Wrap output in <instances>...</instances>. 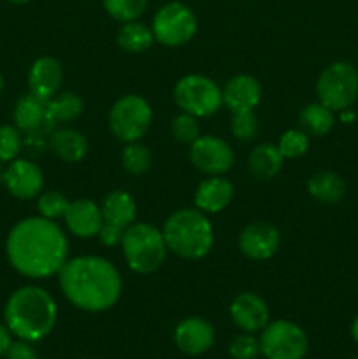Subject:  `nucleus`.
Returning a JSON list of instances; mask_svg holds the SVG:
<instances>
[{"instance_id":"f257e3e1","label":"nucleus","mask_w":358,"mask_h":359,"mask_svg":"<svg viewBox=\"0 0 358 359\" xmlns=\"http://www.w3.org/2000/svg\"><path fill=\"white\" fill-rule=\"evenodd\" d=\"M11 266L28 279H48L60 272L69 256V242L62 228L37 216L14 224L6 242Z\"/></svg>"},{"instance_id":"f03ea898","label":"nucleus","mask_w":358,"mask_h":359,"mask_svg":"<svg viewBox=\"0 0 358 359\" xmlns=\"http://www.w3.org/2000/svg\"><path fill=\"white\" fill-rule=\"evenodd\" d=\"M62 293L74 307L84 312H104L121 297V277L109 259L77 256L67 259L58 272Z\"/></svg>"},{"instance_id":"7ed1b4c3","label":"nucleus","mask_w":358,"mask_h":359,"mask_svg":"<svg viewBox=\"0 0 358 359\" xmlns=\"http://www.w3.org/2000/svg\"><path fill=\"white\" fill-rule=\"evenodd\" d=\"M56 318V302L39 286L20 287L4 307V319L9 332L30 344L46 339L55 328Z\"/></svg>"},{"instance_id":"20e7f679","label":"nucleus","mask_w":358,"mask_h":359,"mask_svg":"<svg viewBox=\"0 0 358 359\" xmlns=\"http://www.w3.org/2000/svg\"><path fill=\"white\" fill-rule=\"evenodd\" d=\"M168 251L183 259H200L214 244L213 224L199 209H179L167 217L161 228Z\"/></svg>"},{"instance_id":"39448f33","label":"nucleus","mask_w":358,"mask_h":359,"mask_svg":"<svg viewBox=\"0 0 358 359\" xmlns=\"http://www.w3.org/2000/svg\"><path fill=\"white\" fill-rule=\"evenodd\" d=\"M121 251L130 270L147 276L160 269L168 249L158 228L147 223H133L123 233Z\"/></svg>"},{"instance_id":"423d86ee","label":"nucleus","mask_w":358,"mask_h":359,"mask_svg":"<svg viewBox=\"0 0 358 359\" xmlns=\"http://www.w3.org/2000/svg\"><path fill=\"white\" fill-rule=\"evenodd\" d=\"M174 102L183 112L195 118H209L223 105V91L211 77L190 74L175 83Z\"/></svg>"},{"instance_id":"0eeeda50","label":"nucleus","mask_w":358,"mask_h":359,"mask_svg":"<svg viewBox=\"0 0 358 359\" xmlns=\"http://www.w3.org/2000/svg\"><path fill=\"white\" fill-rule=\"evenodd\" d=\"M153 111L146 98L125 95L118 98L109 112V128L119 142H139L150 130Z\"/></svg>"},{"instance_id":"6e6552de","label":"nucleus","mask_w":358,"mask_h":359,"mask_svg":"<svg viewBox=\"0 0 358 359\" xmlns=\"http://www.w3.org/2000/svg\"><path fill=\"white\" fill-rule=\"evenodd\" d=\"M316 95L333 112L347 111L358 98V70L347 62L332 63L319 74Z\"/></svg>"},{"instance_id":"1a4fd4ad","label":"nucleus","mask_w":358,"mask_h":359,"mask_svg":"<svg viewBox=\"0 0 358 359\" xmlns=\"http://www.w3.org/2000/svg\"><path fill=\"white\" fill-rule=\"evenodd\" d=\"M258 340L260 354L265 359H304L307 354V335L300 326L286 319L269 323Z\"/></svg>"},{"instance_id":"9d476101","label":"nucleus","mask_w":358,"mask_h":359,"mask_svg":"<svg viewBox=\"0 0 358 359\" xmlns=\"http://www.w3.org/2000/svg\"><path fill=\"white\" fill-rule=\"evenodd\" d=\"M151 30L154 41L175 48L190 42L197 34V18L183 2H168L157 11Z\"/></svg>"},{"instance_id":"9b49d317","label":"nucleus","mask_w":358,"mask_h":359,"mask_svg":"<svg viewBox=\"0 0 358 359\" xmlns=\"http://www.w3.org/2000/svg\"><path fill=\"white\" fill-rule=\"evenodd\" d=\"M100 209L104 223L98 231V238L107 248L121 244L125 230L135 223V200L126 191H112L105 196Z\"/></svg>"},{"instance_id":"f8f14e48","label":"nucleus","mask_w":358,"mask_h":359,"mask_svg":"<svg viewBox=\"0 0 358 359\" xmlns=\"http://www.w3.org/2000/svg\"><path fill=\"white\" fill-rule=\"evenodd\" d=\"M190 160L206 175H223L234 165V151L227 140L214 135H200L190 144Z\"/></svg>"},{"instance_id":"ddd939ff","label":"nucleus","mask_w":358,"mask_h":359,"mask_svg":"<svg viewBox=\"0 0 358 359\" xmlns=\"http://www.w3.org/2000/svg\"><path fill=\"white\" fill-rule=\"evenodd\" d=\"M13 119L14 126L25 137H49L58 128L49 111V100H42L32 93L23 95L16 102Z\"/></svg>"},{"instance_id":"4468645a","label":"nucleus","mask_w":358,"mask_h":359,"mask_svg":"<svg viewBox=\"0 0 358 359\" xmlns=\"http://www.w3.org/2000/svg\"><path fill=\"white\" fill-rule=\"evenodd\" d=\"M2 182L7 191L20 200H30L41 193L44 186V175L39 165L30 160H13L4 170Z\"/></svg>"},{"instance_id":"2eb2a0df","label":"nucleus","mask_w":358,"mask_h":359,"mask_svg":"<svg viewBox=\"0 0 358 359\" xmlns=\"http://www.w3.org/2000/svg\"><path fill=\"white\" fill-rule=\"evenodd\" d=\"M279 231L269 223H251L239 235V249L253 262L270 259L279 249Z\"/></svg>"},{"instance_id":"dca6fc26","label":"nucleus","mask_w":358,"mask_h":359,"mask_svg":"<svg viewBox=\"0 0 358 359\" xmlns=\"http://www.w3.org/2000/svg\"><path fill=\"white\" fill-rule=\"evenodd\" d=\"M230 318L244 333L262 332L269 325V307L260 294L244 291L230 304Z\"/></svg>"},{"instance_id":"f3484780","label":"nucleus","mask_w":358,"mask_h":359,"mask_svg":"<svg viewBox=\"0 0 358 359\" xmlns=\"http://www.w3.org/2000/svg\"><path fill=\"white\" fill-rule=\"evenodd\" d=\"M214 342V328L202 318H186L175 326L174 344L188 356H200L207 353Z\"/></svg>"},{"instance_id":"a211bd4d","label":"nucleus","mask_w":358,"mask_h":359,"mask_svg":"<svg viewBox=\"0 0 358 359\" xmlns=\"http://www.w3.org/2000/svg\"><path fill=\"white\" fill-rule=\"evenodd\" d=\"M63 83V69L53 56H41L34 62L28 72V90L32 95L49 100L56 97Z\"/></svg>"},{"instance_id":"6ab92c4d","label":"nucleus","mask_w":358,"mask_h":359,"mask_svg":"<svg viewBox=\"0 0 358 359\" xmlns=\"http://www.w3.org/2000/svg\"><path fill=\"white\" fill-rule=\"evenodd\" d=\"M262 100V86L256 77L249 74L234 76L223 88V105L228 111L246 112L253 111Z\"/></svg>"},{"instance_id":"aec40b11","label":"nucleus","mask_w":358,"mask_h":359,"mask_svg":"<svg viewBox=\"0 0 358 359\" xmlns=\"http://www.w3.org/2000/svg\"><path fill=\"white\" fill-rule=\"evenodd\" d=\"M63 219H65L70 233L79 238L98 237V231H100L102 223H104L100 207L86 198L70 202Z\"/></svg>"},{"instance_id":"412c9836","label":"nucleus","mask_w":358,"mask_h":359,"mask_svg":"<svg viewBox=\"0 0 358 359\" xmlns=\"http://www.w3.org/2000/svg\"><path fill=\"white\" fill-rule=\"evenodd\" d=\"M234 198V186L221 175H209L204 179L195 191V207L204 214L221 212Z\"/></svg>"},{"instance_id":"4be33fe9","label":"nucleus","mask_w":358,"mask_h":359,"mask_svg":"<svg viewBox=\"0 0 358 359\" xmlns=\"http://www.w3.org/2000/svg\"><path fill=\"white\" fill-rule=\"evenodd\" d=\"M49 149L65 163H77L88 153V140L76 128H56L49 135Z\"/></svg>"},{"instance_id":"5701e85b","label":"nucleus","mask_w":358,"mask_h":359,"mask_svg":"<svg viewBox=\"0 0 358 359\" xmlns=\"http://www.w3.org/2000/svg\"><path fill=\"white\" fill-rule=\"evenodd\" d=\"M283 154L274 144H260L249 153L248 170L256 181H270L283 167Z\"/></svg>"},{"instance_id":"b1692460","label":"nucleus","mask_w":358,"mask_h":359,"mask_svg":"<svg viewBox=\"0 0 358 359\" xmlns=\"http://www.w3.org/2000/svg\"><path fill=\"white\" fill-rule=\"evenodd\" d=\"M307 191L316 202L337 203L346 195V182L336 172H316L314 175L309 177Z\"/></svg>"},{"instance_id":"393cba45","label":"nucleus","mask_w":358,"mask_h":359,"mask_svg":"<svg viewBox=\"0 0 358 359\" xmlns=\"http://www.w3.org/2000/svg\"><path fill=\"white\" fill-rule=\"evenodd\" d=\"M298 125L307 135L323 137L333 128L336 116H333L332 109L323 105L321 102H316V104H309L302 109L298 114Z\"/></svg>"},{"instance_id":"a878e982","label":"nucleus","mask_w":358,"mask_h":359,"mask_svg":"<svg viewBox=\"0 0 358 359\" xmlns=\"http://www.w3.org/2000/svg\"><path fill=\"white\" fill-rule=\"evenodd\" d=\"M154 41L153 30L140 21H126L116 34V42L126 53H142L151 48Z\"/></svg>"},{"instance_id":"bb28decb","label":"nucleus","mask_w":358,"mask_h":359,"mask_svg":"<svg viewBox=\"0 0 358 359\" xmlns=\"http://www.w3.org/2000/svg\"><path fill=\"white\" fill-rule=\"evenodd\" d=\"M83 100L76 93H72V91H65V93H60L58 97L49 98V111H51V116L56 121V125L77 119L83 114Z\"/></svg>"},{"instance_id":"cd10ccee","label":"nucleus","mask_w":358,"mask_h":359,"mask_svg":"<svg viewBox=\"0 0 358 359\" xmlns=\"http://www.w3.org/2000/svg\"><path fill=\"white\" fill-rule=\"evenodd\" d=\"M121 163L128 174L142 175L151 168V153L144 144L130 142L126 144L121 153Z\"/></svg>"},{"instance_id":"c85d7f7f","label":"nucleus","mask_w":358,"mask_h":359,"mask_svg":"<svg viewBox=\"0 0 358 359\" xmlns=\"http://www.w3.org/2000/svg\"><path fill=\"white\" fill-rule=\"evenodd\" d=\"M104 9L116 21H135L146 11L147 0H102Z\"/></svg>"},{"instance_id":"c756f323","label":"nucleus","mask_w":358,"mask_h":359,"mask_svg":"<svg viewBox=\"0 0 358 359\" xmlns=\"http://www.w3.org/2000/svg\"><path fill=\"white\" fill-rule=\"evenodd\" d=\"M230 132L235 139L242 140V142L255 139L260 132V123L255 112H234L230 119Z\"/></svg>"},{"instance_id":"7c9ffc66","label":"nucleus","mask_w":358,"mask_h":359,"mask_svg":"<svg viewBox=\"0 0 358 359\" xmlns=\"http://www.w3.org/2000/svg\"><path fill=\"white\" fill-rule=\"evenodd\" d=\"M283 158H300L307 153L309 149V135L304 130H288L281 135L279 142H277Z\"/></svg>"},{"instance_id":"2f4dec72","label":"nucleus","mask_w":358,"mask_h":359,"mask_svg":"<svg viewBox=\"0 0 358 359\" xmlns=\"http://www.w3.org/2000/svg\"><path fill=\"white\" fill-rule=\"evenodd\" d=\"M69 203L70 202L67 200V196L62 195L60 191H46L39 196L37 210L42 217L55 221L65 216Z\"/></svg>"},{"instance_id":"473e14b6","label":"nucleus","mask_w":358,"mask_h":359,"mask_svg":"<svg viewBox=\"0 0 358 359\" xmlns=\"http://www.w3.org/2000/svg\"><path fill=\"white\" fill-rule=\"evenodd\" d=\"M197 119L199 118L188 114V112H181V114L175 116L171 123V132L174 139L183 144L195 142L200 137V125Z\"/></svg>"},{"instance_id":"72a5a7b5","label":"nucleus","mask_w":358,"mask_h":359,"mask_svg":"<svg viewBox=\"0 0 358 359\" xmlns=\"http://www.w3.org/2000/svg\"><path fill=\"white\" fill-rule=\"evenodd\" d=\"M21 147H23V139L20 130L11 125L0 126V163L16 160Z\"/></svg>"},{"instance_id":"f704fd0d","label":"nucleus","mask_w":358,"mask_h":359,"mask_svg":"<svg viewBox=\"0 0 358 359\" xmlns=\"http://www.w3.org/2000/svg\"><path fill=\"white\" fill-rule=\"evenodd\" d=\"M228 354L232 359H256L260 356V340L253 333H242L232 340Z\"/></svg>"},{"instance_id":"c9c22d12","label":"nucleus","mask_w":358,"mask_h":359,"mask_svg":"<svg viewBox=\"0 0 358 359\" xmlns=\"http://www.w3.org/2000/svg\"><path fill=\"white\" fill-rule=\"evenodd\" d=\"M6 359H39L37 353L30 342L27 340H18V342L11 344L9 351L6 353Z\"/></svg>"},{"instance_id":"e433bc0d","label":"nucleus","mask_w":358,"mask_h":359,"mask_svg":"<svg viewBox=\"0 0 358 359\" xmlns=\"http://www.w3.org/2000/svg\"><path fill=\"white\" fill-rule=\"evenodd\" d=\"M11 335H13V333L9 332V328H7L6 325H0V358L6 356V353L9 351L11 344H13Z\"/></svg>"},{"instance_id":"4c0bfd02","label":"nucleus","mask_w":358,"mask_h":359,"mask_svg":"<svg viewBox=\"0 0 358 359\" xmlns=\"http://www.w3.org/2000/svg\"><path fill=\"white\" fill-rule=\"evenodd\" d=\"M351 335H353L354 342L358 344V316H357V318H354L353 325H351Z\"/></svg>"},{"instance_id":"58836bf2","label":"nucleus","mask_w":358,"mask_h":359,"mask_svg":"<svg viewBox=\"0 0 358 359\" xmlns=\"http://www.w3.org/2000/svg\"><path fill=\"white\" fill-rule=\"evenodd\" d=\"M9 2H13V4H27V2H30V0H9Z\"/></svg>"},{"instance_id":"ea45409f","label":"nucleus","mask_w":358,"mask_h":359,"mask_svg":"<svg viewBox=\"0 0 358 359\" xmlns=\"http://www.w3.org/2000/svg\"><path fill=\"white\" fill-rule=\"evenodd\" d=\"M2 90H4V77L2 74H0V93H2Z\"/></svg>"},{"instance_id":"a19ab883","label":"nucleus","mask_w":358,"mask_h":359,"mask_svg":"<svg viewBox=\"0 0 358 359\" xmlns=\"http://www.w3.org/2000/svg\"><path fill=\"white\" fill-rule=\"evenodd\" d=\"M2 177H4V170H2V165H0V184H2Z\"/></svg>"},{"instance_id":"79ce46f5","label":"nucleus","mask_w":358,"mask_h":359,"mask_svg":"<svg viewBox=\"0 0 358 359\" xmlns=\"http://www.w3.org/2000/svg\"><path fill=\"white\" fill-rule=\"evenodd\" d=\"M81 359H88V358H81Z\"/></svg>"},{"instance_id":"37998d69","label":"nucleus","mask_w":358,"mask_h":359,"mask_svg":"<svg viewBox=\"0 0 358 359\" xmlns=\"http://www.w3.org/2000/svg\"><path fill=\"white\" fill-rule=\"evenodd\" d=\"M353 359H358V358H353Z\"/></svg>"}]
</instances>
